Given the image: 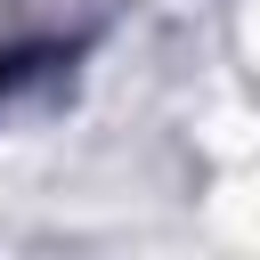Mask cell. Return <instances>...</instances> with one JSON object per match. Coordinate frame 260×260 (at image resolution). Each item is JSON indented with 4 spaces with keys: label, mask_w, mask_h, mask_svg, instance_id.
Wrapping results in <instances>:
<instances>
[{
    "label": "cell",
    "mask_w": 260,
    "mask_h": 260,
    "mask_svg": "<svg viewBox=\"0 0 260 260\" xmlns=\"http://www.w3.org/2000/svg\"><path fill=\"white\" fill-rule=\"evenodd\" d=\"M24 73H32V49H0V98H8Z\"/></svg>",
    "instance_id": "1"
}]
</instances>
